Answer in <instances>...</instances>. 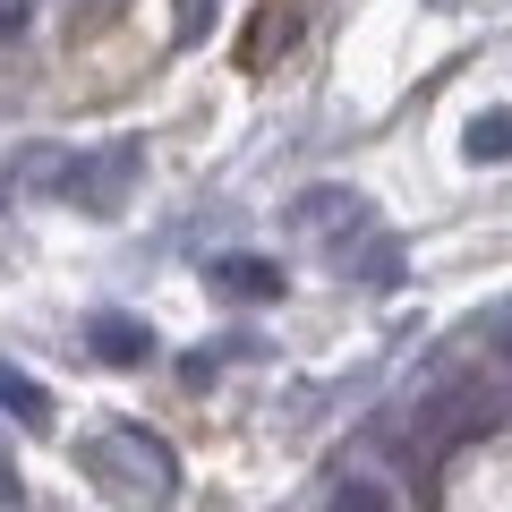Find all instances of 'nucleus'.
Returning <instances> with one entry per match:
<instances>
[{"label":"nucleus","mask_w":512,"mask_h":512,"mask_svg":"<svg viewBox=\"0 0 512 512\" xmlns=\"http://www.w3.org/2000/svg\"><path fill=\"white\" fill-rule=\"evenodd\" d=\"M504 350H512V316H504Z\"/></svg>","instance_id":"obj_11"},{"label":"nucleus","mask_w":512,"mask_h":512,"mask_svg":"<svg viewBox=\"0 0 512 512\" xmlns=\"http://www.w3.org/2000/svg\"><path fill=\"white\" fill-rule=\"evenodd\" d=\"M359 205H367L359 188H308V197L291 205V222H299V231H308V239H350V231H359V222H367Z\"/></svg>","instance_id":"obj_3"},{"label":"nucleus","mask_w":512,"mask_h":512,"mask_svg":"<svg viewBox=\"0 0 512 512\" xmlns=\"http://www.w3.org/2000/svg\"><path fill=\"white\" fill-rule=\"evenodd\" d=\"M205 282H214L222 299H282V265L274 256H214Z\"/></svg>","instance_id":"obj_5"},{"label":"nucleus","mask_w":512,"mask_h":512,"mask_svg":"<svg viewBox=\"0 0 512 512\" xmlns=\"http://www.w3.org/2000/svg\"><path fill=\"white\" fill-rule=\"evenodd\" d=\"M402 265H410V248H402V239H367L350 274H359L367 291H393V282H402Z\"/></svg>","instance_id":"obj_9"},{"label":"nucleus","mask_w":512,"mask_h":512,"mask_svg":"<svg viewBox=\"0 0 512 512\" xmlns=\"http://www.w3.org/2000/svg\"><path fill=\"white\" fill-rule=\"evenodd\" d=\"M461 154H470V163H512V111H478V120L461 128Z\"/></svg>","instance_id":"obj_8"},{"label":"nucleus","mask_w":512,"mask_h":512,"mask_svg":"<svg viewBox=\"0 0 512 512\" xmlns=\"http://www.w3.org/2000/svg\"><path fill=\"white\" fill-rule=\"evenodd\" d=\"M299 18H308V0H265L248 18V35H239V69H265V60L299 35Z\"/></svg>","instance_id":"obj_4"},{"label":"nucleus","mask_w":512,"mask_h":512,"mask_svg":"<svg viewBox=\"0 0 512 512\" xmlns=\"http://www.w3.org/2000/svg\"><path fill=\"white\" fill-rule=\"evenodd\" d=\"M86 478H103L111 495H146V504H163V495L180 487V461H171V444L146 436V427H103V436L86 444Z\"/></svg>","instance_id":"obj_2"},{"label":"nucleus","mask_w":512,"mask_h":512,"mask_svg":"<svg viewBox=\"0 0 512 512\" xmlns=\"http://www.w3.org/2000/svg\"><path fill=\"white\" fill-rule=\"evenodd\" d=\"M0 504H18V461L0 453Z\"/></svg>","instance_id":"obj_10"},{"label":"nucleus","mask_w":512,"mask_h":512,"mask_svg":"<svg viewBox=\"0 0 512 512\" xmlns=\"http://www.w3.org/2000/svg\"><path fill=\"white\" fill-rule=\"evenodd\" d=\"M0 410H9L18 427H52V393H43L26 367H9V359H0Z\"/></svg>","instance_id":"obj_7"},{"label":"nucleus","mask_w":512,"mask_h":512,"mask_svg":"<svg viewBox=\"0 0 512 512\" xmlns=\"http://www.w3.org/2000/svg\"><path fill=\"white\" fill-rule=\"evenodd\" d=\"M35 180H43V188H60L69 205H86V214H120L128 188L146 180V154L128 146V137H120V146H94V154H43Z\"/></svg>","instance_id":"obj_1"},{"label":"nucleus","mask_w":512,"mask_h":512,"mask_svg":"<svg viewBox=\"0 0 512 512\" xmlns=\"http://www.w3.org/2000/svg\"><path fill=\"white\" fill-rule=\"evenodd\" d=\"M86 342H94V359H103V367H146L154 359V333L137 325V316H94Z\"/></svg>","instance_id":"obj_6"}]
</instances>
